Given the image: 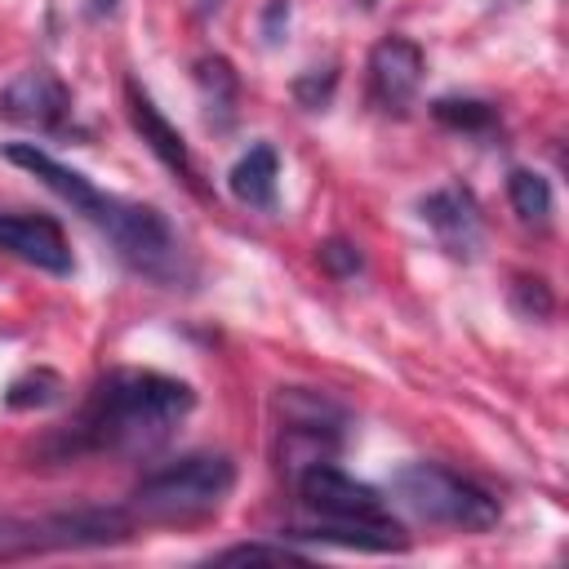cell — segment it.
Masks as SVG:
<instances>
[{
	"label": "cell",
	"instance_id": "obj_1",
	"mask_svg": "<svg viewBox=\"0 0 569 569\" xmlns=\"http://www.w3.org/2000/svg\"><path fill=\"white\" fill-rule=\"evenodd\" d=\"M0 156L9 164L27 169L31 178H40L98 236H107V244L116 249V258L133 276L151 280L156 289H196V276H200L196 271V258H191L182 231L156 204H142V200H129V196H116V191L93 187L80 169L62 164L58 156H49L36 142H4Z\"/></svg>",
	"mask_w": 569,
	"mask_h": 569
},
{
	"label": "cell",
	"instance_id": "obj_2",
	"mask_svg": "<svg viewBox=\"0 0 569 569\" xmlns=\"http://www.w3.org/2000/svg\"><path fill=\"white\" fill-rule=\"evenodd\" d=\"M196 409V391L182 378L156 373V369H107L80 413L44 440V453L58 462L84 458V453H111V458H147L156 453L173 427Z\"/></svg>",
	"mask_w": 569,
	"mask_h": 569
},
{
	"label": "cell",
	"instance_id": "obj_3",
	"mask_svg": "<svg viewBox=\"0 0 569 569\" xmlns=\"http://www.w3.org/2000/svg\"><path fill=\"white\" fill-rule=\"evenodd\" d=\"M293 485H298V502L316 516V525L293 529L284 538H298V542H338V547H356V551H405L409 547V533L391 516L382 489L347 476L329 458L302 467L293 476Z\"/></svg>",
	"mask_w": 569,
	"mask_h": 569
},
{
	"label": "cell",
	"instance_id": "obj_4",
	"mask_svg": "<svg viewBox=\"0 0 569 569\" xmlns=\"http://www.w3.org/2000/svg\"><path fill=\"white\" fill-rule=\"evenodd\" d=\"M231 489H236V462L227 453H213V449L182 453L133 485L129 516L142 525H191L213 516Z\"/></svg>",
	"mask_w": 569,
	"mask_h": 569
},
{
	"label": "cell",
	"instance_id": "obj_5",
	"mask_svg": "<svg viewBox=\"0 0 569 569\" xmlns=\"http://www.w3.org/2000/svg\"><path fill=\"white\" fill-rule=\"evenodd\" d=\"M391 498L427 525L467 529V533H485L502 516V507L489 489H480L476 480H467L440 462H405L391 476Z\"/></svg>",
	"mask_w": 569,
	"mask_h": 569
},
{
	"label": "cell",
	"instance_id": "obj_6",
	"mask_svg": "<svg viewBox=\"0 0 569 569\" xmlns=\"http://www.w3.org/2000/svg\"><path fill=\"white\" fill-rule=\"evenodd\" d=\"M138 520L129 507H76L49 516H0V556L22 551H76V547H111L133 538Z\"/></svg>",
	"mask_w": 569,
	"mask_h": 569
},
{
	"label": "cell",
	"instance_id": "obj_7",
	"mask_svg": "<svg viewBox=\"0 0 569 569\" xmlns=\"http://www.w3.org/2000/svg\"><path fill=\"white\" fill-rule=\"evenodd\" d=\"M276 413H280V462L293 476L302 467L338 453L342 431H347V409L333 405L329 396H320L311 387H280Z\"/></svg>",
	"mask_w": 569,
	"mask_h": 569
},
{
	"label": "cell",
	"instance_id": "obj_8",
	"mask_svg": "<svg viewBox=\"0 0 569 569\" xmlns=\"http://www.w3.org/2000/svg\"><path fill=\"white\" fill-rule=\"evenodd\" d=\"M418 218L427 222V231L436 236V244L458 258V262H471L485 244V213H480V200L462 187V182H449V187H436L418 200Z\"/></svg>",
	"mask_w": 569,
	"mask_h": 569
},
{
	"label": "cell",
	"instance_id": "obj_9",
	"mask_svg": "<svg viewBox=\"0 0 569 569\" xmlns=\"http://www.w3.org/2000/svg\"><path fill=\"white\" fill-rule=\"evenodd\" d=\"M67 116H71V89L49 67H27L0 89V120L58 133L67 129Z\"/></svg>",
	"mask_w": 569,
	"mask_h": 569
},
{
	"label": "cell",
	"instance_id": "obj_10",
	"mask_svg": "<svg viewBox=\"0 0 569 569\" xmlns=\"http://www.w3.org/2000/svg\"><path fill=\"white\" fill-rule=\"evenodd\" d=\"M422 71H427V58L409 36H382L369 49V93H373V102L391 116H405L413 107L418 89H422Z\"/></svg>",
	"mask_w": 569,
	"mask_h": 569
},
{
	"label": "cell",
	"instance_id": "obj_11",
	"mask_svg": "<svg viewBox=\"0 0 569 569\" xmlns=\"http://www.w3.org/2000/svg\"><path fill=\"white\" fill-rule=\"evenodd\" d=\"M0 253L27 262L36 271H49V276H71L76 271V258H71V244H67L62 227L44 213L0 209Z\"/></svg>",
	"mask_w": 569,
	"mask_h": 569
},
{
	"label": "cell",
	"instance_id": "obj_12",
	"mask_svg": "<svg viewBox=\"0 0 569 569\" xmlns=\"http://www.w3.org/2000/svg\"><path fill=\"white\" fill-rule=\"evenodd\" d=\"M124 111H129V124L138 129V138L151 147V156L191 191H200V178H196V160H191V147L187 138L164 120V111L151 102V93L138 84V80H124Z\"/></svg>",
	"mask_w": 569,
	"mask_h": 569
},
{
	"label": "cell",
	"instance_id": "obj_13",
	"mask_svg": "<svg viewBox=\"0 0 569 569\" xmlns=\"http://www.w3.org/2000/svg\"><path fill=\"white\" fill-rule=\"evenodd\" d=\"M227 187L231 196L244 204V209H258V213H276L280 204V156L271 142H253L231 169H227Z\"/></svg>",
	"mask_w": 569,
	"mask_h": 569
},
{
	"label": "cell",
	"instance_id": "obj_14",
	"mask_svg": "<svg viewBox=\"0 0 569 569\" xmlns=\"http://www.w3.org/2000/svg\"><path fill=\"white\" fill-rule=\"evenodd\" d=\"M191 80H196V93H200V107H204L209 129H231L236 102H240V76H236V67L222 53H204V58H196Z\"/></svg>",
	"mask_w": 569,
	"mask_h": 569
},
{
	"label": "cell",
	"instance_id": "obj_15",
	"mask_svg": "<svg viewBox=\"0 0 569 569\" xmlns=\"http://www.w3.org/2000/svg\"><path fill=\"white\" fill-rule=\"evenodd\" d=\"M507 200L516 209V218L525 227H547L551 222V209H556V196H551V182L538 173V169H525L516 164L507 173Z\"/></svg>",
	"mask_w": 569,
	"mask_h": 569
},
{
	"label": "cell",
	"instance_id": "obj_16",
	"mask_svg": "<svg viewBox=\"0 0 569 569\" xmlns=\"http://www.w3.org/2000/svg\"><path fill=\"white\" fill-rule=\"evenodd\" d=\"M431 116L445 124V129H458V133H493L502 124L498 107L485 102V98H458V93H445L431 102Z\"/></svg>",
	"mask_w": 569,
	"mask_h": 569
},
{
	"label": "cell",
	"instance_id": "obj_17",
	"mask_svg": "<svg viewBox=\"0 0 569 569\" xmlns=\"http://www.w3.org/2000/svg\"><path fill=\"white\" fill-rule=\"evenodd\" d=\"M62 391H67V382L53 369H31V373H22V378L9 382L4 405L9 409H49V405L62 400Z\"/></svg>",
	"mask_w": 569,
	"mask_h": 569
},
{
	"label": "cell",
	"instance_id": "obj_18",
	"mask_svg": "<svg viewBox=\"0 0 569 569\" xmlns=\"http://www.w3.org/2000/svg\"><path fill=\"white\" fill-rule=\"evenodd\" d=\"M511 307L525 316V320H547L556 311V293L542 276H516L511 280Z\"/></svg>",
	"mask_w": 569,
	"mask_h": 569
},
{
	"label": "cell",
	"instance_id": "obj_19",
	"mask_svg": "<svg viewBox=\"0 0 569 569\" xmlns=\"http://www.w3.org/2000/svg\"><path fill=\"white\" fill-rule=\"evenodd\" d=\"M333 89H338V71L333 67H307L302 76H293V98H298L302 111H325Z\"/></svg>",
	"mask_w": 569,
	"mask_h": 569
},
{
	"label": "cell",
	"instance_id": "obj_20",
	"mask_svg": "<svg viewBox=\"0 0 569 569\" xmlns=\"http://www.w3.org/2000/svg\"><path fill=\"white\" fill-rule=\"evenodd\" d=\"M209 560H218V565H244V560L284 565V560H307V556H302V551H293L289 542H236V547H222V551H213Z\"/></svg>",
	"mask_w": 569,
	"mask_h": 569
},
{
	"label": "cell",
	"instance_id": "obj_21",
	"mask_svg": "<svg viewBox=\"0 0 569 569\" xmlns=\"http://www.w3.org/2000/svg\"><path fill=\"white\" fill-rule=\"evenodd\" d=\"M316 249H320V267H325L333 280H351L356 271H365L360 244H351V240H342V236H333V240H325V244H316Z\"/></svg>",
	"mask_w": 569,
	"mask_h": 569
},
{
	"label": "cell",
	"instance_id": "obj_22",
	"mask_svg": "<svg viewBox=\"0 0 569 569\" xmlns=\"http://www.w3.org/2000/svg\"><path fill=\"white\" fill-rule=\"evenodd\" d=\"M289 13H293V0H267V4H262V22H258L262 44H280V40H284Z\"/></svg>",
	"mask_w": 569,
	"mask_h": 569
},
{
	"label": "cell",
	"instance_id": "obj_23",
	"mask_svg": "<svg viewBox=\"0 0 569 569\" xmlns=\"http://www.w3.org/2000/svg\"><path fill=\"white\" fill-rule=\"evenodd\" d=\"M116 4H120V0H89V13H93V18H107V13H116Z\"/></svg>",
	"mask_w": 569,
	"mask_h": 569
},
{
	"label": "cell",
	"instance_id": "obj_24",
	"mask_svg": "<svg viewBox=\"0 0 569 569\" xmlns=\"http://www.w3.org/2000/svg\"><path fill=\"white\" fill-rule=\"evenodd\" d=\"M191 4H196V13H200V18H213V13L222 9V0H191Z\"/></svg>",
	"mask_w": 569,
	"mask_h": 569
}]
</instances>
